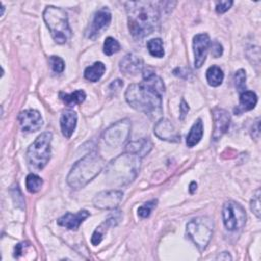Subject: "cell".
I'll use <instances>...</instances> for the list:
<instances>
[{"instance_id":"6da1fadb","label":"cell","mask_w":261,"mask_h":261,"mask_svg":"<svg viewBox=\"0 0 261 261\" xmlns=\"http://www.w3.org/2000/svg\"><path fill=\"white\" fill-rule=\"evenodd\" d=\"M165 91L162 80L151 69H143V81L132 84L125 91V100L134 109L151 117L162 113V95Z\"/></svg>"},{"instance_id":"7a4b0ae2","label":"cell","mask_w":261,"mask_h":261,"mask_svg":"<svg viewBox=\"0 0 261 261\" xmlns=\"http://www.w3.org/2000/svg\"><path fill=\"white\" fill-rule=\"evenodd\" d=\"M159 2L128 1L125 2L128 30L136 39L152 34L159 24Z\"/></svg>"},{"instance_id":"3957f363","label":"cell","mask_w":261,"mask_h":261,"mask_svg":"<svg viewBox=\"0 0 261 261\" xmlns=\"http://www.w3.org/2000/svg\"><path fill=\"white\" fill-rule=\"evenodd\" d=\"M141 159L140 156L124 151L107 164L105 176L112 185L125 186L136 178L140 170Z\"/></svg>"},{"instance_id":"277c9868","label":"cell","mask_w":261,"mask_h":261,"mask_svg":"<svg viewBox=\"0 0 261 261\" xmlns=\"http://www.w3.org/2000/svg\"><path fill=\"white\" fill-rule=\"evenodd\" d=\"M104 165V159L97 152H91L73 164L66 181L72 189L84 188L100 173Z\"/></svg>"},{"instance_id":"5b68a950","label":"cell","mask_w":261,"mask_h":261,"mask_svg":"<svg viewBox=\"0 0 261 261\" xmlns=\"http://www.w3.org/2000/svg\"><path fill=\"white\" fill-rule=\"evenodd\" d=\"M43 18L52 38L58 44H64L71 37L67 13L60 7L47 6L43 12Z\"/></svg>"},{"instance_id":"8992f818","label":"cell","mask_w":261,"mask_h":261,"mask_svg":"<svg viewBox=\"0 0 261 261\" xmlns=\"http://www.w3.org/2000/svg\"><path fill=\"white\" fill-rule=\"evenodd\" d=\"M51 140L52 134L50 132H45L29 147L27 161L31 169L41 170L47 165L51 155Z\"/></svg>"},{"instance_id":"52a82bcc","label":"cell","mask_w":261,"mask_h":261,"mask_svg":"<svg viewBox=\"0 0 261 261\" xmlns=\"http://www.w3.org/2000/svg\"><path fill=\"white\" fill-rule=\"evenodd\" d=\"M213 220L207 216L192 219L187 224V233L194 244L203 251L209 244L213 234Z\"/></svg>"},{"instance_id":"ba28073f","label":"cell","mask_w":261,"mask_h":261,"mask_svg":"<svg viewBox=\"0 0 261 261\" xmlns=\"http://www.w3.org/2000/svg\"><path fill=\"white\" fill-rule=\"evenodd\" d=\"M246 211L239 203L227 201L222 207V220L226 229L233 231L243 228L246 223Z\"/></svg>"},{"instance_id":"9c48e42d","label":"cell","mask_w":261,"mask_h":261,"mask_svg":"<svg viewBox=\"0 0 261 261\" xmlns=\"http://www.w3.org/2000/svg\"><path fill=\"white\" fill-rule=\"evenodd\" d=\"M130 121L127 118L119 120L111 124L105 129L103 134V139L105 143L111 147H119L123 145L130 135Z\"/></svg>"},{"instance_id":"30bf717a","label":"cell","mask_w":261,"mask_h":261,"mask_svg":"<svg viewBox=\"0 0 261 261\" xmlns=\"http://www.w3.org/2000/svg\"><path fill=\"white\" fill-rule=\"evenodd\" d=\"M110 21L111 13L109 9L107 7H102L95 13L92 22L86 31V37L95 40L108 28Z\"/></svg>"},{"instance_id":"8fae6325","label":"cell","mask_w":261,"mask_h":261,"mask_svg":"<svg viewBox=\"0 0 261 261\" xmlns=\"http://www.w3.org/2000/svg\"><path fill=\"white\" fill-rule=\"evenodd\" d=\"M122 198L123 193L121 191H103L94 197L93 204L99 209H115L120 204Z\"/></svg>"},{"instance_id":"7c38bea8","label":"cell","mask_w":261,"mask_h":261,"mask_svg":"<svg viewBox=\"0 0 261 261\" xmlns=\"http://www.w3.org/2000/svg\"><path fill=\"white\" fill-rule=\"evenodd\" d=\"M210 38L207 34H198L193 38V49H194V55H195V67L200 68L207 56L208 49L210 47Z\"/></svg>"},{"instance_id":"4fadbf2b","label":"cell","mask_w":261,"mask_h":261,"mask_svg":"<svg viewBox=\"0 0 261 261\" xmlns=\"http://www.w3.org/2000/svg\"><path fill=\"white\" fill-rule=\"evenodd\" d=\"M18 121L23 132L32 133L39 130L43 125V119L39 111L28 109L18 114Z\"/></svg>"},{"instance_id":"5bb4252c","label":"cell","mask_w":261,"mask_h":261,"mask_svg":"<svg viewBox=\"0 0 261 261\" xmlns=\"http://www.w3.org/2000/svg\"><path fill=\"white\" fill-rule=\"evenodd\" d=\"M155 136L163 141L167 142H179L180 135L176 132L173 124L166 118L159 119L154 126Z\"/></svg>"},{"instance_id":"9a60e30c","label":"cell","mask_w":261,"mask_h":261,"mask_svg":"<svg viewBox=\"0 0 261 261\" xmlns=\"http://www.w3.org/2000/svg\"><path fill=\"white\" fill-rule=\"evenodd\" d=\"M213 121H214V127L212 133V139L214 141H217L228 129L229 122H230V115L224 109L215 108L213 110Z\"/></svg>"},{"instance_id":"2e32d148","label":"cell","mask_w":261,"mask_h":261,"mask_svg":"<svg viewBox=\"0 0 261 261\" xmlns=\"http://www.w3.org/2000/svg\"><path fill=\"white\" fill-rule=\"evenodd\" d=\"M119 68L120 71L123 72L124 74H138L139 72L143 71L144 69V62L143 59L134 54V53H129L126 54L119 62Z\"/></svg>"},{"instance_id":"e0dca14e","label":"cell","mask_w":261,"mask_h":261,"mask_svg":"<svg viewBox=\"0 0 261 261\" xmlns=\"http://www.w3.org/2000/svg\"><path fill=\"white\" fill-rule=\"evenodd\" d=\"M90 216V213L87 210H80L77 213L66 212L64 215L57 219V223L67 229L76 230L82 222Z\"/></svg>"},{"instance_id":"ac0fdd59","label":"cell","mask_w":261,"mask_h":261,"mask_svg":"<svg viewBox=\"0 0 261 261\" xmlns=\"http://www.w3.org/2000/svg\"><path fill=\"white\" fill-rule=\"evenodd\" d=\"M120 211H115L114 213H112L108 218H106L96 229L95 231L93 232V236H92V239H91V242L94 246H97L101 243L105 232H107L108 228L110 226H115L118 224L119 220H120Z\"/></svg>"},{"instance_id":"d6986e66","label":"cell","mask_w":261,"mask_h":261,"mask_svg":"<svg viewBox=\"0 0 261 261\" xmlns=\"http://www.w3.org/2000/svg\"><path fill=\"white\" fill-rule=\"evenodd\" d=\"M77 115L73 110H66L62 113L60 118V126L62 135L69 139L76 126Z\"/></svg>"},{"instance_id":"ffe728a7","label":"cell","mask_w":261,"mask_h":261,"mask_svg":"<svg viewBox=\"0 0 261 261\" xmlns=\"http://www.w3.org/2000/svg\"><path fill=\"white\" fill-rule=\"evenodd\" d=\"M258 98L257 95L252 91H245L240 94V103L238 107L233 109V112L236 114H241L244 111L252 110L256 104H257Z\"/></svg>"},{"instance_id":"44dd1931","label":"cell","mask_w":261,"mask_h":261,"mask_svg":"<svg viewBox=\"0 0 261 261\" xmlns=\"http://www.w3.org/2000/svg\"><path fill=\"white\" fill-rule=\"evenodd\" d=\"M153 144L152 142L148 139V138H143L134 142H130L129 144L126 145L125 147V151L134 153L138 156H140L141 158H143L144 156H146L152 149Z\"/></svg>"},{"instance_id":"7402d4cb","label":"cell","mask_w":261,"mask_h":261,"mask_svg":"<svg viewBox=\"0 0 261 261\" xmlns=\"http://www.w3.org/2000/svg\"><path fill=\"white\" fill-rule=\"evenodd\" d=\"M203 136V122L200 118H198L195 123L192 125L188 136H187V146L192 148L197 145Z\"/></svg>"},{"instance_id":"603a6c76","label":"cell","mask_w":261,"mask_h":261,"mask_svg":"<svg viewBox=\"0 0 261 261\" xmlns=\"http://www.w3.org/2000/svg\"><path fill=\"white\" fill-rule=\"evenodd\" d=\"M105 69H106V67H105L104 63L97 61L93 65H91L85 69L84 76L86 80H88L92 83H95V82H98L102 77V75L105 72Z\"/></svg>"},{"instance_id":"cb8c5ba5","label":"cell","mask_w":261,"mask_h":261,"mask_svg":"<svg viewBox=\"0 0 261 261\" xmlns=\"http://www.w3.org/2000/svg\"><path fill=\"white\" fill-rule=\"evenodd\" d=\"M60 99L63 101V103L67 106H74L82 104L86 99V93L83 90H76L70 94L60 93L59 94Z\"/></svg>"},{"instance_id":"d4e9b609","label":"cell","mask_w":261,"mask_h":261,"mask_svg":"<svg viewBox=\"0 0 261 261\" xmlns=\"http://www.w3.org/2000/svg\"><path fill=\"white\" fill-rule=\"evenodd\" d=\"M224 74L222 69L217 66V65H212L210 66L207 71H206V79L207 82L210 86L212 87H218L219 85H221L222 81H223Z\"/></svg>"},{"instance_id":"484cf974","label":"cell","mask_w":261,"mask_h":261,"mask_svg":"<svg viewBox=\"0 0 261 261\" xmlns=\"http://www.w3.org/2000/svg\"><path fill=\"white\" fill-rule=\"evenodd\" d=\"M147 48H148L149 53L154 57L161 58L164 55L163 43H162V40L159 38L149 40L147 43Z\"/></svg>"},{"instance_id":"4316f807","label":"cell","mask_w":261,"mask_h":261,"mask_svg":"<svg viewBox=\"0 0 261 261\" xmlns=\"http://www.w3.org/2000/svg\"><path fill=\"white\" fill-rule=\"evenodd\" d=\"M43 186V179L35 174V173H30L27 178H25V187H27V190L32 193V194H35L37 192H39L41 190Z\"/></svg>"},{"instance_id":"83f0119b","label":"cell","mask_w":261,"mask_h":261,"mask_svg":"<svg viewBox=\"0 0 261 261\" xmlns=\"http://www.w3.org/2000/svg\"><path fill=\"white\" fill-rule=\"evenodd\" d=\"M119 49H120V44L118 43L117 40H115L112 37H108L105 39V42L103 45V52L107 56H110V55L118 52Z\"/></svg>"},{"instance_id":"f1b7e54d","label":"cell","mask_w":261,"mask_h":261,"mask_svg":"<svg viewBox=\"0 0 261 261\" xmlns=\"http://www.w3.org/2000/svg\"><path fill=\"white\" fill-rule=\"evenodd\" d=\"M234 84L237 90L241 93L247 91L246 88V71L244 69H239L234 73Z\"/></svg>"},{"instance_id":"f546056e","label":"cell","mask_w":261,"mask_h":261,"mask_svg":"<svg viewBox=\"0 0 261 261\" xmlns=\"http://www.w3.org/2000/svg\"><path fill=\"white\" fill-rule=\"evenodd\" d=\"M156 204H157V200H151V201L145 203L144 205H142L141 207H139V209H138L139 216L142 218L149 217L152 210L156 207Z\"/></svg>"},{"instance_id":"4dcf8cb0","label":"cell","mask_w":261,"mask_h":261,"mask_svg":"<svg viewBox=\"0 0 261 261\" xmlns=\"http://www.w3.org/2000/svg\"><path fill=\"white\" fill-rule=\"evenodd\" d=\"M49 63L55 73H61L64 70V61L59 56H50Z\"/></svg>"},{"instance_id":"1f68e13d","label":"cell","mask_w":261,"mask_h":261,"mask_svg":"<svg viewBox=\"0 0 261 261\" xmlns=\"http://www.w3.org/2000/svg\"><path fill=\"white\" fill-rule=\"evenodd\" d=\"M251 210L258 218H260V190L259 189L255 192L251 200Z\"/></svg>"},{"instance_id":"d6a6232c","label":"cell","mask_w":261,"mask_h":261,"mask_svg":"<svg viewBox=\"0 0 261 261\" xmlns=\"http://www.w3.org/2000/svg\"><path fill=\"white\" fill-rule=\"evenodd\" d=\"M233 4L232 1H228V0H223V1H217L216 2V6H215V10L217 13H224L226 12L231 5Z\"/></svg>"},{"instance_id":"836d02e7","label":"cell","mask_w":261,"mask_h":261,"mask_svg":"<svg viewBox=\"0 0 261 261\" xmlns=\"http://www.w3.org/2000/svg\"><path fill=\"white\" fill-rule=\"evenodd\" d=\"M222 52H223L222 45L217 41L213 42V44L211 45V54H212V56L217 58V57L222 55Z\"/></svg>"},{"instance_id":"e575fe53","label":"cell","mask_w":261,"mask_h":261,"mask_svg":"<svg viewBox=\"0 0 261 261\" xmlns=\"http://www.w3.org/2000/svg\"><path fill=\"white\" fill-rule=\"evenodd\" d=\"M189 109H190V108H189V105H188L187 102L182 99V100H181V103H180V106H179V118H180L181 120L185 119V117H186V115H187Z\"/></svg>"},{"instance_id":"d590c367","label":"cell","mask_w":261,"mask_h":261,"mask_svg":"<svg viewBox=\"0 0 261 261\" xmlns=\"http://www.w3.org/2000/svg\"><path fill=\"white\" fill-rule=\"evenodd\" d=\"M122 86H123V83H122L120 80H115V81H113V82L111 83V85L109 86V88H110V89L114 88L116 91H118Z\"/></svg>"},{"instance_id":"8d00e7d4","label":"cell","mask_w":261,"mask_h":261,"mask_svg":"<svg viewBox=\"0 0 261 261\" xmlns=\"http://www.w3.org/2000/svg\"><path fill=\"white\" fill-rule=\"evenodd\" d=\"M254 133H256V139H258V138H259V135H260L259 119H257V120H256L255 124H254V125H253V127H252V136H253V134H254Z\"/></svg>"},{"instance_id":"74e56055","label":"cell","mask_w":261,"mask_h":261,"mask_svg":"<svg viewBox=\"0 0 261 261\" xmlns=\"http://www.w3.org/2000/svg\"><path fill=\"white\" fill-rule=\"evenodd\" d=\"M217 260H231V256L227 253V252H222L220 254H218V256L216 257Z\"/></svg>"},{"instance_id":"f35d334b","label":"cell","mask_w":261,"mask_h":261,"mask_svg":"<svg viewBox=\"0 0 261 261\" xmlns=\"http://www.w3.org/2000/svg\"><path fill=\"white\" fill-rule=\"evenodd\" d=\"M190 188H191V189H190V193H191V194H193V193L195 192V190L197 189V184H196L195 181L191 182V186H190Z\"/></svg>"}]
</instances>
